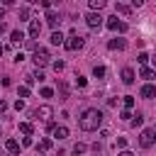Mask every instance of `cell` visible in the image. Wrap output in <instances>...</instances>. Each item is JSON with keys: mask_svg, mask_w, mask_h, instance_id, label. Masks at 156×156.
<instances>
[{"mask_svg": "<svg viewBox=\"0 0 156 156\" xmlns=\"http://www.w3.org/2000/svg\"><path fill=\"white\" fill-rule=\"evenodd\" d=\"M54 2H61V0H54Z\"/></svg>", "mask_w": 156, "mask_h": 156, "instance_id": "44", "label": "cell"}, {"mask_svg": "<svg viewBox=\"0 0 156 156\" xmlns=\"http://www.w3.org/2000/svg\"><path fill=\"white\" fill-rule=\"evenodd\" d=\"M2 17H5V7H0V20H2Z\"/></svg>", "mask_w": 156, "mask_h": 156, "instance_id": "40", "label": "cell"}, {"mask_svg": "<svg viewBox=\"0 0 156 156\" xmlns=\"http://www.w3.org/2000/svg\"><path fill=\"white\" fill-rule=\"evenodd\" d=\"M54 71H56V73L63 71V61H54Z\"/></svg>", "mask_w": 156, "mask_h": 156, "instance_id": "30", "label": "cell"}, {"mask_svg": "<svg viewBox=\"0 0 156 156\" xmlns=\"http://www.w3.org/2000/svg\"><path fill=\"white\" fill-rule=\"evenodd\" d=\"M119 117H122V119H124V122H127V119H132V112H129V110H127V107H124V110H122V115H119Z\"/></svg>", "mask_w": 156, "mask_h": 156, "instance_id": "29", "label": "cell"}, {"mask_svg": "<svg viewBox=\"0 0 156 156\" xmlns=\"http://www.w3.org/2000/svg\"><path fill=\"white\" fill-rule=\"evenodd\" d=\"M112 51H122V49H127V41L124 39H110V44H107Z\"/></svg>", "mask_w": 156, "mask_h": 156, "instance_id": "11", "label": "cell"}, {"mask_svg": "<svg viewBox=\"0 0 156 156\" xmlns=\"http://www.w3.org/2000/svg\"><path fill=\"white\" fill-rule=\"evenodd\" d=\"M58 98H61V100L68 98V85H66L63 80H58Z\"/></svg>", "mask_w": 156, "mask_h": 156, "instance_id": "18", "label": "cell"}, {"mask_svg": "<svg viewBox=\"0 0 156 156\" xmlns=\"http://www.w3.org/2000/svg\"><path fill=\"white\" fill-rule=\"evenodd\" d=\"M2 5H5V7H10V5H15V0H2Z\"/></svg>", "mask_w": 156, "mask_h": 156, "instance_id": "38", "label": "cell"}, {"mask_svg": "<svg viewBox=\"0 0 156 156\" xmlns=\"http://www.w3.org/2000/svg\"><path fill=\"white\" fill-rule=\"evenodd\" d=\"M102 20H105V17H102L98 10H93V12L85 15V24H88L90 29H100V27H102Z\"/></svg>", "mask_w": 156, "mask_h": 156, "instance_id": "2", "label": "cell"}, {"mask_svg": "<svg viewBox=\"0 0 156 156\" xmlns=\"http://www.w3.org/2000/svg\"><path fill=\"white\" fill-rule=\"evenodd\" d=\"M151 61H154V66H156V56H154V58H151Z\"/></svg>", "mask_w": 156, "mask_h": 156, "instance_id": "42", "label": "cell"}, {"mask_svg": "<svg viewBox=\"0 0 156 156\" xmlns=\"http://www.w3.org/2000/svg\"><path fill=\"white\" fill-rule=\"evenodd\" d=\"M136 61H139V63H141V66H144V63H146V61H149V54H146V51H141V54H139V56H136Z\"/></svg>", "mask_w": 156, "mask_h": 156, "instance_id": "27", "label": "cell"}, {"mask_svg": "<svg viewBox=\"0 0 156 156\" xmlns=\"http://www.w3.org/2000/svg\"><path fill=\"white\" fill-rule=\"evenodd\" d=\"M51 134H54L56 139H68V129H66V127H54Z\"/></svg>", "mask_w": 156, "mask_h": 156, "instance_id": "13", "label": "cell"}, {"mask_svg": "<svg viewBox=\"0 0 156 156\" xmlns=\"http://www.w3.org/2000/svg\"><path fill=\"white\" fill-rule=\"evenodd\" d=\"M73 151H76V154H83V151H85V144H76Z\"/></svg>", "mask_w": 156, "mask_h": 156, "instance_id": "32", "label": "cell"}, {"mask_svg": "<svg viewBox=\"0 0 156 156\" xmlns=\"http://www.w3.org/2000/svg\"><path fill=\"white\" fill-rule=\"evenodd\" d=\"M5 110H7V102H5V100H0V115H2Z\"/></svg>", "mask_w": 156, "mask_h": 156, "instance_id": "36", "label": "cell"}, {"mask_svg": "<svg viewBox=\"0 0 156 156\" xmlns=\"http://www.w3.org/2000/svg\"><path fill=\"white\" fill-rule=\"evenodd\" d=\"M10 39H12L15 44H22V41H24V34H22L20 29H12V32H10Z\"/></svg>", "mask_w": 156, "mask_h": 156, "instance_id": "15", "label": "cell"}, {"mask_svg": "<svg viewBox=\"0 0 156 156\" xmlns=\"http://www.w3.org/2000/svg\"><path fill=\"white\" fill-rule=\"evenodd\" d=\"M51 95H54L51 88H41V98H51Z\"/></svg>", "mask_w": 156, "mask_h": 156, "instance_id": "28", "label": "cell"}, {"mask_svg": "<svg viewBox=\"0 0 156 156\" xmlns=\"http://www.w3.org/2000/svg\"><path fill=\"white\" fill-rule=\"evenodd\" d=\"M39 32H41V22H39V20H32V22H29V37L37 39Z\"/></svg>", "mask_w": 156, "mask_h": 156, "instance_id": "10", "label": "cell"}, {"mask_svg": "<svg viewBox=\"0 0 156 156\" xmlns=\"http://www.w3.org/2000/svg\"><path fill=\"white\" fill-rule=\"evenodd\" d=\"M76 83H78V88H85V83H88V80H85L83 76H78V78H76Z\"/></svg>", "mask_w": 156, "mask_h": 156, "instance_id": "31", "label": "cell"}, {"mask_svg": "<svg viewBox=\"0 0 156 156\" xmlns=\"http://www.w3.org/2000/svg\"><path fill=\"white\" fill-rule=\"evenodd\" d=\"M63 39H66V37H63L61 32H56V29L51 32V44H54V46H58V44H63Z\"/></svg>", "mask_w": 156, "mask_h": 156, "instance_id": "16", "label": "cell"}, {"mask_svg": "<svg viewBox=\"0 0 156 156\" xmlns=\"http://www.w3.org/2000/svg\"><path fill=\"white\" fill-rule=\"evenodd\" d=\"M139 76H141V78H146V80H154V76H156V73H154L151 68H146V66H144V68L139 71Z\"/></svg>", "mask_w": 156, "mask_h": 156, "instance_id": "19", "label": "cell"}, {"mask_svg": "<svg viewBox=\"0 0 156 156\" xmlns=\"http://www.w3.org/2000/svg\"><path fill=\"white\" fill-rule=\"evenodd\" d=\"M63 46H66L68 51H78V49H83V39L76 37V34H71L68 39H63Z\"/></svg>", "mask_w": 156, "mask_h": 156, "instance_id": "5", "label": "cell"}, {"mask_svg": "<svg viewBox=\"0 0 156 156\" xmlns=\"http://www.w3.org/2000/svg\"><path fill=\"white\" fill-rule=\"evenodd\" d=\"M46 24L56 29V27L61 24V17H58V12H54V10H46Z\"/></svg>", "mask_w": 156, "mask_h": 156, "instance_id": "8", "label": "cell"}, {"mask_svg": "<svg viewBox=\"0 0 156 156\" xmlns=\"http://www.w3.org/2000/svg\"><path fill=\"white\" fill-rule=\"evenodd\" d=\"M154 129H156V127H154Z\"/></svg>", "mask_w": 156, "mask_h": 156, "instance_id": "45", "label": "cell"}, {"mask_svg": "<svg viewBox=\"0 0 156 156\" xmlns=\"http://www.w3.org/2000/svg\"><path fill=\"white\" fill-rule=\"evenodd\" d=\"M93 76H95V78H102V76H105V66H95V68H93Z\"/></svg>", "mask_w": 156, "mask_h": 156, "instance_id": "23", "label": "cell"}, {"mask_svg": "<svg viewBox=\"0 0 156 156\" xmlns=\"http://www.w3.org/2000/svg\"><path fill=\"white\" fill-rule=\"evenodd\" d=\"M51 146H54V144H51V139H41V141H39V146H37V149H39V151H49V149H51Z\"/></svg>", "mask_w": 156, "mask_h": 156, "instance_id": "22", "label": "cell"}, {"mask_svg": "<svg viewBox=\"0 0 156 156\" xmlns=\"http://www.w3.org/2000/svg\"><path fill=\"white\" fill-rule=\"evenodd\" d=\"M7 32V27H5V22H0V34H5Z\"/></svg>", "mask_w": 156, "mask_h": 156, "instance_id": "39", "label": "cell"}, {"mask_svg": "<svg viewBox=\"0 0 156 156\" xmlns=\"http://www.w3.org/2000/svg\"><path fill=\"white\" fill-rule=\"evenodd\" d=\"M90 2V10H102L107 5V0H88Z\"/></svg>", "mask_w": 156, "mask_h": 156, "instance_id": "21", "label": "cell"}, {"mask_svg": "<svg viewBox=\"0 0 156 156\" xmlns=\"http://www.w3.org/2000/svg\"><path fill=\"white\" fill-rule=\"evenodd\" d=\"M132 117H134V119H132V124H134V127H141V122H144V117H141L139 112H136V115H132Z\"/></svg>", "mask_w": 156, "mask_h": 156, "instance_id": "26", "label": "cell"}, {"mask_svg": "<svg viewBox=\"0 0 156 156\" xmlns=\"http://www.w3.org/2000/svg\"><path fill=\"white\" fill-rule=\"evenodd\" d=\"M124 107H127V110L134 107V98H132V95H124Z\"/></svg>", "mask_w": 156, "mask_h": 156, "instance_id": "25", "label": "cell"}, {"mask_svg": "<svg viewBox=\"0 0 156 156\" xmlns=\"http://www.w3.org/2000/svg\"><path fill=\"white\" fill-rule=\"evenodd\" d=\"M78 124H80L83 132H95V129L102 124V112H100L98 107H88V110L78 117Z\"/></svg>", "mask_w": 156, "mask_h": 156, "instance_id": "1", "label": "cell"}, {"mask_svg": "<svg viewBox=\"0 0 156 156\" xmlns=\"http://www.w3.org/2000/svg\"><path fill=\"white\" fill-rule=\"evenodd\" d=\"M115 12H119V15H129V12H132V7H129V5H124V2H117V5H115Z\"/></svg>", "mask_w": 156, "mask_h": 156, "instance_id": "17", "label": "cell"}, {"mask_svg": "<svg viewBox=\"0 0 156 156\" xmlns=\"http://www.w3.org/2000/svg\"><path fill=\"white\" fill-rule=\"evenodd\" d=\"M29 2H39V0H29Z\"/></svg>", "mask_w": 156, "mask_h": 156, "instance_id": "43", "label": "cell"}, {"mask_svg": "<svg viewBox=\"0 0 156 156\" xmlns=\"http://www.w3.org/2000/svg\"><path fill=\"white\" fill-rule=\"evenodd\" d=\"M32 58H34V63H37V66H46L51 56H49V51H46V49H39V46H37V49H34V56H32Z\"/></svg>", "mask_w": 156, "mask_h": 156, "instance_id": "6", "label": "cell"}, {"mask_svg": "<svg viewBox=\"0 0 156 156\" xmlns=\"http://www.w3.org/2000/svg\"><path fill=\"white\" fill-rule=\"evenodd\" d=\"M105 24H107V29H112V32H119V34L127 32V22H122V20H117V17H110Z\"/></svg>", "mask_w": 156, "mask_h": 156, "instance_id": "4", "label": "cell"}, {"mask_svg": "<svg viewBox=\"0 0 156 156\" xmlns=\"http://www.w3.org/2000/svg\"><path fill=\"white\" fill-rule=\"evenodd\" d=\"M34 115H37L39 119H51L54 107H51V105H41V107H37V110H34Z\"/></svg>", "mask_w": 156, "mask_h": 156, "instance_id": "7", "label": "cell"}, {"mask_svg": "<svg viewBox=\"0 0 156 156\" xmlns=\"http://www.w3.org/2000/svg\"><path fill=\"white\" fill-rule=\"evenodd\" d=\"M132 5H134V7H141V5H144V0H132Z\"/></svg>", "mask_w": 156, "mask_h": 156, "instance_id": "37", "label": "cell"}, {"mask_svg": "<svg viewBox=\"0 0 156 156\" xmlns=\"http://www.w3.org/2000/svg\"><path fill=\"white\" fill-rule=\"evenodd\" d=\"M5 149H7L10 154H20V144H17L15 139H7V141H5Z\"/></svg>", "mask_w": 156, "mask_h": 156, "instance_id": "14", "label": "cell"}, {"mask_svg": "<svg viewBox=\"0 0 156 156\" xmlns=\"http://www.w3.org/2000/svg\"><path fill=\"white\" fill-rule=\"evenodd\" d=\"M154 134H156V129H151V127H149V129H141V134H139V144H141L144 149H149V146L154 144V139H156Z\"/></svg>", "mask_w": 156, "mask_h": 156, "instance_id": "3", "label": "cell"}, {"mask_svg": "<svg viewBox=\"0 0 156 156\" xmlns=\"http://www.w3.org/2000/svg\"><path fill=\"white\" fill-rule=\"evenodd\" d=\"M20 132H22V134H32V132H34L32 122H20Z\"/></svg>", "mask_w": 156, "mask_h": 156, "instance_id": "20", "label": "cell"}, {"mask_svg": "<svg viewBox=\"0 0 156 156\" xmlns=\"http://www.w3.org/2000/svg\"><path fill=\"white\" fill-rule=\"evenodd\" d=\"M15 107H17V110H24V100H22V98H20V100H17V102H15Z\"/></svg>", "mask_w": 156, "mask_h": 156, "instance_id": "34", "label": "cell"}, {"mask_svg": "<svg viewBox=\"0 0 156 156\" xmlns=\"http://www.w3.org/2000/svg\"><path fill=\"white\" fill-rule=\"evenodd\" d=\"M39 5H41V7H46V10H49V5H51V0H39Z\"/></svg>", "mask_w": 156, "mask_h": 156, "instance_id": "35", "label": "cell"}, {"mask_svg": "<svg viewBox=\"0 0 156 156\" xmlns=\"http://www.w3.org/2000/svg\"><path fill=\"white\" fill-rule=\"evenodd\" d=\"M2 54H5V46H2V44H0V56H2Z\"/></svg>", "mask_w": 156, "mask_h": 156, "instance_id": "41", "label": "cell"}, {"mask_svg": "<svg viewBox=\"0 0 156 156\" xmlns=\"http://www.w3.org/2000/svg\"><path fill=\"white\" fill-rule=\"evenodd\" d=\"M117 146H119V149H124V146H127V139H124V136H119V139H117Z\"/></svg>", "mask_w": 156, "mask_h": 156, "instance_id": "33", "label": "cell"}, {"mask_svg": "<svg viewBox=\"0 0 156 156\" xmlns=\"http://www.w3.org/2000/svg\"><path fill=\"white\" fill-rule=\"evenodd\" d=\"M17 95H20L22 100H24V98H29V85H22V88L17 90Z\"/></svg>", "mask_w": 156, "mask_h": 156, "instance_id": "24", "label": "cell"}, {"mask_svg": "<svg viewBox=\"0 0 156 156\" xmlns=\"http://www.w3.org/2000/svg\"><path fill=\"white\" fill-rule=\"evenodd\" d=\"M139 93H141V98H146V100H151V98H156V85H151V83H146V85H144V88H141Z\"/></svg>", "mask_w": 156, "mask_h": 156, "instance_id": "9", "label": "cell"}, {"mask_svg": "<svg viewBox=\"0 0 156 156\" xmlns=\"http://www.w3.org/2000/svg\"><path fill=\"white\" fill-rule=\"evenodd\" d=\"M122 83L124 85H132L134 83V71L132 68H122Z\"/></svg>", "mask_w": 156, "mask_h": 156, "instance_id": "12", "label": "cell"}]
</instances>
